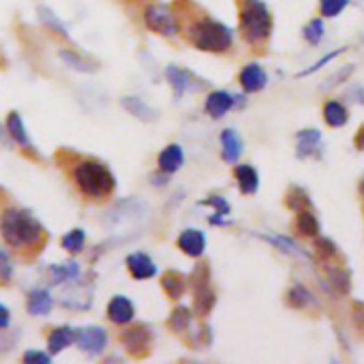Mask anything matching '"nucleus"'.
<instances>
[{"label":"nucleus","mask_w":364,"mask_h":364,"mask_svg":"<svg viewBox=\"0 0 364 364\" xmlns=\"http://www.w3.org/2000/svg\"><path fill=\"white\" fill-rule=\"evenodd\" d=\"M166 76H167V80H169V83H171V88H173V91H175L176 96H182L183 93L189 89L190 75L185 72V69L178 68V66H175V65L167 66Z\"/></svg>","instance_id":"nucleus-24"},{"label":"nucleus","mask_w":364,"mask_h":364,"mask_svg":"<svg viewBox=\"0 0 364 364\" xmlns=\"http://www.w3.org/2000/svg\"><path fill=\"white\" fill-rule=\"evenodd\" d=\"M265 240H269L270 243H274L277 249H281L283 252H286V255L295 256V258H300V259H309V255H307L306 250L300 249V247L297 245L292 238H288V236L269 235V236H265Z\"/></svg>","instance_id":"nucleus-25"},{"label":"nucleus","mask_w":364,"mask_h":364,"mask_svg":"<svg viewBox=\"0 0 364 364\" xmlns=\"http://www.w3.org/2000/svg\"><path fill=\"white\" fill-rule=\"evenodd\" d=\"M236 98L233 95H229L228 91H213L206 96L205 102V110L206 114L212 116L213 119H219L222 116H226L229 110L235 105Z\"/></svg>","instance_id":"nucleus-9"},{"label":"nucleus","mask_w":364,"mask_h":364,"mask_svg":"<svg viewBox=\"0 0 364 364\" xmlns=\"http://www.w3.org/2000/svg\"><path fill=\"white\" fill-rule=\"evenodd\" d=\"M126 267H128L130 274L137 281H144V279H149L156 274V265L144 252H132L126 258Z\"/></svg>","instance_id":"nucleus-10"},{"label":"nucleus","mask_w":364,"mask_h":364,"mask_svg":"<svg viewBox=\"0 0 364 364\" xmlns=\"http://www.w3.org/2000/svg\"><path fill=\"white\" fill-rule=\"evenodd\" d=\"M297 229L304 236H316L320 233V222L311 212L302 210V212H299V217H297Z\"/></svg>","instance_id":"nucleus-28"},{"label":"nucleus","mask_w":364,"mask_h":364,"mask_svg":"<svg viewBox=\"0 0 364 364\" xmlns=\"http://www.w3.org/2000/svg\"><path fill=\"white\" fill-rule=\"evenodd\" d=\"M61 59L69 66V68L76 69V72L91 73L96 69V65H93V62L88 61V59H83L80 53L73 52V50H62Z\"/></svg>","instance_id":"nucleus-29"},{"label":"nucleus","mask_w":364,"mask_h":364,"mask_svg":"<svg viewBox=\"0 0 364 364\" xmlns=\"http://www.w3.org/2000/svg\"><path fill=\"white\" fill-rule=\"evenodd\" d=\"M194 311L198 316H206L215 306V293L210 288V285L201 286V288L194 290Z\"/></svg>","instance_id":"nucleus-22"},{"label":"nucleus","mask_w":364,"mask_h":364,"mask_svg":"<svg viewBox=\"0 0 364 364\" xmlns=\"http://www.w3.org/2000/svg\"><path fill=\"white\" fill-rule=\"evenodd\" d=\"M220 144H222V159L229 163H236L242 156L243 141L242 137L233 128H226L220 132Z\"/></svg>","instance_id":"nucleus-13"},{"label":"nucleus","mask_w":364,"mask_h":364,"mask_svg":"<svg viewBox=\"0 0 364 364\" xmlns=\"http://www.w3.org/2000/svg\"><path fill=\"white\" fill-rule=\"evenodd\" d=\"M144 22L149 31L156 32L160 36H175L178 34L180 27L176 22V16L173 15L171 8L166 4H151L144 11Z\"/></svg>","instance_id":"nucleus-5"},{"label":"nucleus","mask_w":364,"mask_h":364,"mask_svg":"<svg viewBox=\"0 0 364 364\" xmlns=\"http://www.w3.org/2000/svg\"><path fill=\"white\" fill-rule=\"evenodd\" d=\"M349 6V0H320V11L327 18L338 16Z\"/></svg>","instance_id":"nucleus-36"},{"label":"nucleus","mask_w":364,"mask_h":364,"mask_svg":"<svg viewBox=\"0 0 364 364\" xmlns=\"http://www.w3.org/2000/svg\"><path fill=\"white\" fill-rule=\"evenodd\" d=\"M0 277H2L6 283L11 281L13 277V263L2 249H0Z\"/></svg>","instance_id":"nucleus-42"},{"label":"nucleus","mask_w":364,"mask_h":364,"mask_svg":"<svg viewBox=\"0 0 364 364\" xmlns=\"http://www.w3.org/2000/svg\"><path fill=\"white\" fill-rule=\"evenodd\" d=\"M23 363L27 364H48L50 356H46L45 352H39V350H27L23 353Z\"/></svg>","instance_id":"nucleus-41"},{"label":"nucleus","mask_w":364,"mask_h":364,"mask_svg":"<svg viewBox=\"0 0 364 364\" xmlns=\"http://www.w3.org/2000/svg\"><path fill=\"white\" fill-rule=\"evenodd\" d=\"M0 141H2V142H6V135H4V128H2V126H0Z\"/></svg>","instance_id":"nucleus-45"},{"label":"nucleus","mask_w":364,"mask_h":364,"mask_svg":"<svg viewBox=\"0 0 364 364\" xmlns=\"http://www.w3.org/2000/svg\"><path fill=\"white\" fill-rule=\"evenodd\" d=\"M38 16L39 20H41L43 23H45L46 27H48L50 31H53L55 34H61L62 38H68L69 39V32L66 31L65 23L61 22V20L55 16V13L50 11L48 8H45V6H41V8L38 9Z\"/></svg>","instance_id":"nucleus-30"},{"label":"nucleus","mask_w":364,"mask_h":364,"mask_svg":"<svg viewBox=\"0 0 364 364\" xmlns=\"http://www.w3.org/2000/svg\"><path fill=\"white\" fill-rule=\"evenodd\" d=\"M50 272H52V283L53 285H59V283H66L69 279H75L79 276L80 269L75 262H66L62 265H53L50 267Z\"/></svg>","instance_id":"nucleus-27"},{"label":"nucleus","mask_w":364,"mask_h":364,"mask_svg":"<svg viewBox=\"0 0 364 364\" xmlns=\"http://www.w3.org/2000/svg\"><path fill=\"white\" fill-rule=\"evenodd\" d=\"M75 343L80 350L88 352L89 356H100L107 346V332L100 325L75 329Z\"/></svg>","instance_id":"nucleus-6"},{"label":"nucleus","mask_w":364,"mask_h":364,"mask_svg":"<svg viewBox=\"0 0 364 364\" xmlns=\"http://www.w3.org/2000/svg\"><path fill=\"white\" fill-rule=\"evenodd\" d=\"M315 247H316V250H318V255L322 256L323 259L334 258V256H336V252H338L336 245H334V243L330 242L329 238H318V240H316Z\"/></svg>","instance_id":"nucleus-39"},{"label":"nucleus","mask_w":364,"mask_h":364,"mask_svg":"<svg viewBox=\"0 0 364 364\" xmlns=\"http://www.w3.org/2000/svg\"><path fill=\"white\" fill-rule=\"evenodd\" d=\"M320 142H322V133L316 128H306L297 132V156L299 159L313 156L318 151Z\"/></svg>","instance_id":"nucleus-14"},{"label":"nucleus","mask_w":364,"mask_h":364,"mask_svg":"<svg viewBox=\"0 0 364 364\" xmlns=\"http://www.w3.org/2000/svg\"><path fill=\"white\" fill-rule=\"evenodd\" d=\"M235 178L238 182L240 187V192L245 194V196H250V194H255L259 187V176L258 171H256L252 166H236L235 167Z\"/></svg>","instance_id":"nucleus-17"},{"label":"nucleus","mask_w":364,"mask_h":364,"mask_svg":"<svg viewBox=\"0 0 364 364\" xmlns=\"http://www.w3.org/2000/svg\"><path fill=\"white\" fill-rule=\"evenodd\" d=\"M72 343H75V329L68 325L58 327L48 336V352L55 356V353L62 352Z\"/></svg>","instance_id":"nucleus-20"},{"label":"nucleus","mask_w":364,"mask_h":364,"mask_svg":"<svg viewBox=\"0 0 364 364\" xmlns=\"http://www.w3.org/2000/svg\"><path fill=\"white\" fill-rule=\"evenodd\" d=\"M238 79L242 89L245 93H249V95H252V93H259L262 89H265L267 82H269V76H267L265 69H263L258 62H250V65L243 66Z\"/></svg>","instance_id":"nucleus-8"},{"label":"nucleus","mask_w":364,"mask_h":364,"mask_svg":"<svg viewBox=\"0 0 364 364\" xmlns=\"http://www.w3.org/2000/svg\"><path fill=\"white\" fill-rule=\"evenodd\" d=\"M345 50L346 48H338V50H334V52L327 53V55H323V58L320 59V61H316L313 66H309V68H306V69H302V72H300V73H297V79H302V76L313 75V73H316V72H318V69H322L323 66L327 65V62H330V61H332V59H336V58H338V55H342V53L345 52Z\"/></svg>","instance_id":"nucleus-37"},{"label":"nucleus","mask_w":364,"mask_h":364,"mask_svg":"<svg viewBox=\"0 0 364 364\" xmlns=\"http://www.w3.org/2000/svg\"><path fill=\"white\" fill-rule=\"evenodd\" d=\"M6 128H8L9 137L16 144L22 146L23 149H31V139H29V133H27L25 125H23V119L18 112H9L8 119H6Z\"/></svg>","instance_id":"nucleus-18"},{"label":"nucleus","mask_w":364,"mask_h":364,"mask_svg":"<svg viewBox=\"0 0 364 364\" xmlns=\"http://www.w3.org/2000/svg\"><path fill=\"white\" fill-rule=\"evenodd\" d=\"M0 231L11 247L34 245L45 235L43 226L29 210L8 208L0 219Z\"/></svg>","instance_id":"nucleus-1"},{"label":"nucleus","mask_w":364,"mask_h":364,"mask_svg":"<svg viewBox=\"0 0 364 364\" xmlns=\"http://www.w3.org/2000/svg\"><path fill=\"white\" fill-rule=\"evenodd\" d=\"M353 146H356L359 151H364V125L357 130L356 137H353Z\"/></svg>","instance_id":"nucleus-44"},{"label":"nucleus","mask_w":364,"mask_h":364,"mask_svg":"<svg viewBox=\"0 0 364 364\" xmlns=\"http://www.w3.org/2000/svg\"><path fill=\"white\" fill-rule=\"evenodd\" d=\"M183 149L182 146L178 144H169L162 149V153L159 155V167L162 173H167V175H171V173H176L180 167L183 166Z\"/></svg>","instance_id":"nucleus-16"},{"label":"nucleus","mask_w":364,"mask_h":364,"mask_svg":"<svg viewBox=\"0 0 364 364\" xmlns=\"http://www.w3.org/2000/svg\"><path fill=\"white\" fill-rule=\"evenodd\" d=\"M330 279H332V283L336 285V288H338L339 292L349 293L350 290L349 274H345L343 270H332V272H330Z\"/></svg>","instance_id":"nucleus-40"},{"label":"nucleus","mask_w":364,"mask_h":364,"mask_svg":"<svg viewBox=\"0 0 364 364\" xmlns=\"http://www.w3.org/2000/svg\"><path fill=\"white\" fill-rule=\"evenodd\" d=\"M272 25V15L263 0H243L240 11V31L245 41L256 45L269 39Z\"/></svg>","instance_id":"nucleus-4"},{"label":"nucleus","mask_w":364,"mask_h":364,"mask_svg":"<svg viewBox=\"0 0 364 364\" xmlns=\"http://www.w3.org/2000/svg\"><path fill=\"white\" fill-rule=\"evenodd\" d=\"M178 247L190 258H199L206 249V236L199 229H185L178 238Z\"/></svg>","instance_id":"nucleus-12"},{"label":"nucleus","mask_w":364,"mask_h":364,"mask_svg":"<svg viewBox=\"0 0 364 364\" xmlns=\"http://www.w3.org/2000/svg\"><path fill=\"white\" fill-rule=\"evenodd\" d=\"M285 203L290 210H297V212H302L304 208L311 206V201L307 198V194L304 192L302 189H299V187H293V189L286 194Z\"/></svg>","instance_id":"nucleus-33"},{"label":"nucleus","mask_w":364,"mask_h":364,"mask_svg":"<svg viewBox=\"0 0 364 364\" xmlns=\"http://www.w3.org/2000/svg\"><path fill=\"white\" fill-rule=\"evenodd\" d=\"M288 302L292 307L302 309V307H306L307 304L311 302V293L307 292L302 285H295L288 292Z\"/></svg>","instance_id":"nucleus-35"},{"label":"nucleus","mask_w":364,"mask_h":364,"mask_svg":"<svg viewBox=\"0 0 364 364\" xmlns=\"http://www.w3.org/2000/svg\"><path fill=\"white\" fill-rule=\"evenodd\" d=\"M359 190H360V192L364 194V180H363V182H360V185H359Z\"/></svg>","instance_id":"nucleus-46"},{"label":"nucleus","mask_w":364,"mask_h":364,"mask_svg":"<svg viewBox=\"0 0 364 364\" xmlns=\"http://www.w3.org/2000/svg\"><path fill=\"white\" fill-rule=\"evenodd\" d=\"M121 343L130 356L142 359L151 350V332L142 325L132 327L121 334Z\"/></svg>","instance_id":"nucleus-7"},{"label":"nucleus","mask_w":364,"mask_h":364,"mask_svg":"<svg viewBox=\"0 0 364 364\" xmlns=\"http://www.w3.org/2000/svg\"><path fill=\"white\" fill-rule=\"evenodd\" d=\"M323 118H325V123L329 126L339 128V126H345L346 121H349V112H346V109L342 103L336 102V100H330L323 107Z\"/></svg>","instance_id":"nucleus-23"},{"label":"nucleus","mask_w":364,"mask_h":364,"mask_svg":"<svg viewBox=\"0 0 364 364\" xmlns=\"http://www.w3.org/2000/svg\"><path fill=\"white\" fill-rule=\"evenodd\" d=\"M353 69H356V68H353V65H349V66H345V68H342L338 73H334V75L330 76V79L327 80L325 83H322V89H325V91H327V89H334L336 86L343 83L346 79H349L350 75H352Z\"/></svg>","instance_id":"nucleus-38"},{"label":"nucleus","mask_w":364,"mask_h":364,"mask_svg":"<svg viewBox=\"0 0 364 364\" xmlns=\"http://www.w3.org/2000/svg\"><path fill=\"white\" fill-rule=\"evenodd\" d=\"M107 315H109V318L112 320V322L118 323V325H125V323H130L133 320L135 309H133V304L128 297L116 295L114 299L109 302Z\"/></svg>","instance_id":"nucleus-11"},{"label":"nucleus","mask_w":364,"mask_h":364,"mask_svg":"<svg viewBox=\"0 0 364 364\" xmlns=\"http://www.w3.org/2000/svg\"><path fill=\"white\" fill-rule=\"evenodd\" d=\"M9 323H11V313H9L8 306L0 302V330L8 329Z\"/></svg>","instance_id":"nucleus-43"},{"label":"nucleus","mask_w":364,"mask_h":364,"mask_svg":"<svg viewBox=\"0 0 364 364\" xmlns=\"http://www.w3.org/2000/svg\"><path fill=\"white\" fill-rule=\"evenodd\" d=\"M121 105L125 107V110H128L133 118L141 119L144 123H151L159 118V112L153 110L148 103L142 102L141 98H135V96H126L121 100Z\"/></svg>","instance_id":"nucleus-19"},{"label":"nucleus","mask_w":364,"mask_h":364,"mask_svg":"<svg viewBox=\"0 0 364 364\" xmlns=\"http://www.w3.org/2000/svg\"><path fill=\"white\" fill-rule=\"evenodd\" d=\"M190 41L201 52L220 53L233 45V31L219 20L201 18L190 27Z\"/></svg>","instance_id":"nucleus-3"},{"label":"nucleus","mask_w":364,"mask_h":364,"mask_svg":"<svg viewBox=\"0 0 364 364\" xmlns=\"http://www.w3.org/2000/svg\"><path fill=\"white\" fill-rule=\"evenodd\" d=\"M53 299L46 290H32L27 295V311L32 316H45L52 311Z\"/></svg>","instance_id":"nucleus-15"},{"label":"nucleus","mask_w":364,"mask_h":364,"mask_svg":"<svg viewBox=\"0 0 364 364\" xmlns=\"http://www.w3.org/2000/svg\"><path fill=\"white\" fill-rule=\"evenodd\" d=\"M190 322H192V313H190L189 307L185 306H178L175 311L171 313V316H169V327H171V330H175V332L178 334L183 332V330L190 325Z\"/></svg>","instance_id":"nucleus-32"},{"label":"nucleus","mask_w":364,"mask_h":364,"mask_svg":"<svg viewBox=\"0 0 364 364\" xmlns=\"http://www.w3.org/2000/svg\"><path fill=\"white\" fill-rule=\"evenodd\" d=\"M302 34H304V39H306L307 43H311V45H318V43L322 41L323 34H325V25H323L322 20L315 18L307 23L306 27H304Z\"/></svg>","instance_id":"nucleus-34"},{"label":"nucleus","mask_w":364,"mask_h":364,"mask_svg":"<svg viewBox=\"0 0 364 364\" xmlns=\"http://www.w3.org/2000/svg\"><path fill=\"white\" fill-rule=\"evenodd\" d=\"M201 205H210L215 208V215H212L208 219L210 224H213V226H224V224H228L224 220V215H228V213L231 212V206H229V203L226 201V199L220 198V196H212V198L201 201Z\"/></svg>","instance_id":"nucleus-26"},{"label":"nucleus","mask_w":364,"mask_h":364,"mask_svg":"<svg viewBox=\"0 0 364 364\" xmlns=\"http://www.w3.org/2000/svg\"><path fill=\"white\" fill-rule=\"evenodd\" d=\"M73 178H75L80 192L93 199L105 198L116 187V180L109 171V167L98 160L80 162L73 173Z\"/></svg>","instance_id":"nucleus-2"},{"label":"nucleus","mask_w":364,"mask_h":364,"mask_svg":"<svg viewBox=\"0 0 364 364\" xmlns=\"http://www.w3.org/2000/svg\"><path fill=\"white\" fill-rule=\"evenodd\" d=\"M62 249H66L72 255H76L86 245V231L83 229H72V231L66 233L61 240Z\"/></svg>","instance_id":"nucleus-31"},{"label":"nucleus","mask_w":364,"mask_h":364,"mask_svg":"<svg viewBox=\"0 0 364 364\" xmlns=\"http://www.w3.org/2000/svg\"><path fill=\"white\" fill-rule=\"evenodd\" d=\"M162 288L166 290V293L171 297L173 300L182 299V295L187 290L185 277H183L178 270H169V272L163 274L162 277Z\"/></svg>","instance_id":"nucleus-21"}]
</instances>
